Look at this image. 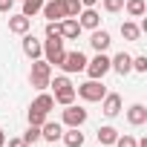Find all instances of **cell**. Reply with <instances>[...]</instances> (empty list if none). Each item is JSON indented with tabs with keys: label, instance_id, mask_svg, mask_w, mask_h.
Instances as JSON below:
<instances>
[{
	"label": "cell",
	"instance_id": "7c38bea8",
	"mask_svg": "<svg viewBox=\"0 0 147 147\" xmlns=\"http://www.w3.org/2000/svg\"><path fill=\"white\" fill-rule=\"evenodd\" d=\"M40 12H43V18H46V20H55V23L66 18V12H63V0H49V3H43V9H40Z\"/></svg>",
	"mask_w": 147,
	"mask_h": 147
},
{
	"label": "cell",
	"instance_id": "52a82bcc",
	"mask_svg": "<svg viewBox=\"0 0 147 147\" xmlns=\"http://www.w3.org/2000/svg\"><path fill=\"white\" fill-rule=\"evenodd\" d=\"M101 113H104L107 118H115V115L121 113V95H118V92H107V95L101 98Z\"/></svg>",
	"mask_w": 147,
	"mask_h": 147
},
{
	"label": "cell",
	"instance_id": "f1b7e54d",
	"mask_svg": "<svg viewBox=\"0 0 147 147\" xmlns=\"http://www.w3.org/2000/svg\"><path fill=\"white\" fill-rule=\"evenodd\" d=\"M133 69H136V72H147V55L133 58Z\"/></svg>",
	"mask_w": 147,
	"mask_h": 147
},
{
	"label": "cell",
	"instance_id": "83f0119b",
	"mask_svg": "<svg viewBox=\"0 0 147 147\" xmlns=\"http://www.w3.org/2000/svg\"><path fill=\"white\" fill-rule=\"evenodd\" d=\"M104 9L115 15V12H121V9H124V0H104Z\"/></svg>",
	"mask_w": 147,
	"mask_h": 147
},
{
	"label": "cell",
	"instance_id": "ba28073f",
	"mask_svg": "<svg viewBox=\"0 0 147 147\" xmlns=\"http://www.w3.org/2000/svg\"><path fill=\"white\" fill-rule=\"evenodd\" d=\"M58 29H61V38H63V40H75V38L81 35L78 18H63V20H58Z\"/></svg>",
	"mask_w": 147,
	"mask_h": 147
},
{
	"label": "cell",
	"instance_id": "d6a6232c",
	"mask_svg": "<svg viewBox=\"0 0 147 147\" xmlns=\"http://www.w3.org/2000/svg\"><path fill=\"white\" fill-rule=\"evenodd\" d=\"M98 0H81V6H95Z\"/></svg>",
	"mask_w": 147,
	"mask_h": 147
},
{
	"label": "cell",
	"instance_id": "603a6c76",
	"mask_svg": "<svg viewBox=\"0 0 147 147\" xmlns=\"http://www.w3.org/2000/svg\"><path fill=\"white\" fill-rule=\"evenodd\" d=\"M43 3H46V0H23V12H20V15H26V18H35V15L43 9Z\"/></svg>",
	"mask_w": 147,
	"mask_h": 147
},
{
	"label": "cell",
	"instance_id": "f546056e",
	"mask_svg": "<svg viewBox=\"0 0 147 147\" xmlns=\"http://www.w3.org/2000/svg\"><path fill=\"white\" fill-rule=\"evenodd\" d=\"M52 35H61V29L55 20H46V38H52Z\"/></svg>",
	"mask_w": 147,
	"mask_h": 147
},
{
	"label": "cell",
	"instance_id": "7402d4cb",
	"mask_svg": "<svg viewBox=\"0 0 147 147\" xmlns=\"http://www.w3.org/2000/svg\"><path fill=\"white\" fill-rule=\"evenodd\" d=\"M35 107H38V110H43V113L49 115V110H55V98H52L49 92H43V90H40V95L35 98Z\"/></svg>",
	"mask_w": 147,
	"mask_h": 147
},
{
	"label": "cell",
	"instance_id": "7a4b0ae2",
	"mask_svg": "<svg viewBox=\"0 0 147 147\" xmlns=\"http://www.w3.org/2000/svg\"><path fill=\"white\" fill-rule=\"evenodd\" d=\"M49 87L55 90V104H61V107H69V104H75V87L69 84V78L66 75H58L55 81H49Z\"/></svg>",
	"mask_w": 147,
	"mask_h": 147
},
{
	"label": "cell",
	"instance_id": "5bb4252c",
	"mask_svg": "<svg viewBox=\"0 0 147 147\" xmlns=\"http://www.w3.org/2000/svg\"><path fill=\"white\" fill-rule=\"evenodd\" d=\"M23 55H26V58H32V61L43 55V43H40L35 35H29V32L23 35Z\"/></svg>",
	"mask_w": 147,
	"mask_h": 147
},
{
	"label": "cell",
	"instance_id": "5b68a950",
	"mask_svg": "<svg viewBox=\"0 0 147 147\" xmlns=\"http://www.w3.org/2000/svg\"><path fill=\"white\" fill-rule=\"evenodd\" d=\"M84 72H87V75L90 78H95V81H101L104 75H107V72H110V58L104 55V52H98L92 61H87V66H84Z\"/></svg>",
	"mask_w": 147,
	"mask_h": 147
},
{
	"label": "cell",
	"instance_id": "6da1fadb",
	"mask_svg": "<svg viewBox=\"0 0 147 147\" xmlns=\"http://www.w3.org/2000/svg\"><path fill=\"white\" fill-rule=\"evenodd\" d=\"M29 81H32V87H35L38 92L46 90L49 81H52V63H46L43 58H35V61H32V72H29Z\"/></svg>",
	"mask_w": 147,
	"mask_h": 147
},
{
	"label": "cell",
	"instance_id": "d4e9b609",
	"mask_svg": "<svg viewBox=\"0 0 147 147\" xmlns=\"http://www.w3.org/2000/svg\"><path fill=\"white\" fill-rule=\"evenodd\" d=\"M81 0H63V12H66V18H78L81 15Z\"/></svg>",
	"mask_w": 147,
	"mask_h": 147
},
{
	"label": "cell",
	"instance_id": "ac0fdd59",
	"mask_svg": "<svg viewBox=\"0 0 147 147\" xmlns=\"http://www.w3.org/2000/svg\"><path fill=\"white\" fill-rule=\"evenodd\" d=\"M61 138H63L66 147H84V133H81V127H69L66 133H61Z\"/></svg>",
	"mask_w": 147,
	"mask_h": 147
},
{
	"label": "cell",
	"instance_id": "44dd1931",
	"mask_svg": "<svg viewBox=\"0 0 147 147\" xmlns=\"http://www.w3.org/2000/svg\"><path fill=\"white\" fill-rule=\"evenodd\" d=\"M124 9H127L130 18H141L147 12V3H144V0H124Z\"/></svg>",
	"mask_w": 147,
	"mask_h": 147
},
{
	"label": "cell",
	"instance_id": "836d02e7",
	"mask_svg": "<svg viewBox=\"0 0 147 147\" xmlns=\"http://www.w3.org/2000/svg\"><path fill=\"white\" fill-rule=\"evenodd\" d=\"M0 147H6V133L0 130Z\"/></svg>",
	"mask_w": 147,
	"mask_h": 147
},
{
	"label": "cell",
	"instance_id": "2e32d148",
	"mask_svg": "<svg viewBox=\"0 0 147 147\" xmlns=\"http://www.w3.org/2000/svg\"><path fill=\"white\" fill-rule=\"evenodd\" d=\"M127 121H130L133 127L147 124V107H144V104H133V107L127 110Z\"/></svg>",
	"mask_w": 147,
	"mask_h": 147
},
{
	"label": "cell",
	"instance_id": "cb8c5ba5",
	"mask_svg": "<svg viewBox=\"0 0 147 147\" xmlns=\"http://www.w3.org/2000/svg\"><path fill=\"white\" fill-rule=\"evenodd\" d=\"M26 118H29V124H35V127H40V124L46 121V113H43V110H38V107L32 104V107H29V113H26Z\"/></svg>",
	"mask_w": 147,
	"mask_h": 147
},
{
	"label": "cell",
	"instance_id": "ffe728a7",
	"mask_svg": "<svg viewBox=\"0 0 147 147\" xmlns=\"http://www.w3.org/2000/svg\"><path fill=\"white\" fill-rule=\"evenodd\" d=\"M121 38H124V40H138V38H141V26L133 23V20H124V23H121Z\"/></svg>",
	"mask_w": 147,
	"mask_h": 147
},
{
	"label": "cell",
	"instance_id": "9a60e30c",
	"mask_svg": "<svg viewBox=\"0 0 147 147\" xmlns=\"http://www.w3.org/2000/svg\"><path fill=\"white\" fill-rule=\"evenodd\" d=\"M32 29V18H26V15H15V18H9V32H15V35H26Z\"/></svg>",
	"mask_w": 147,
	"mask_h": 147
},
{
	"label": "cell",
	"instance_id": "d590c367",
	"mask_svg": "<svg viewBox=\"0 0 147 147\" xmlns=\"http://www.w3.org/2000/svg\"><path fill=\"white\" fill-rule=\"evenodd\" d=\"M101 147H104V144H101Z\"/></svg>",
	"mask_w": 147,
	"mask_h": 147
},
{
	"label": "cell",
	"instance_id": "e575fe53",
	"mask_svg": "<svg viewBox=\"0 0 147 147\" xmlns=\"http://www.w3.org/2000/svg\"><path fill=\"white\" fill-rule=\"evenodd\" d=\"M23 147H35V144H23Z\"/></svg>",
	"mask_w": 147,
	"mask_h": 147
},
{
	"label": "cell",
	"instance_id": "4dcf8cb0",
	"mask_svg": "<svg viewBox=\"0 0 147 147\" xmlns=\"http://www.w3.org/2000/svg\"><path fill=\"white\" fill-rule=\"evenodd\" d=\"M12 6H15V0H0V12H12Z\"/></svg>",
	"mask_w": 147,
	"mask_h": 147
},
{
	"label": "cell",
	"instance_id": "1f68e13d",
	"mask_svg": "<svg viewBox=\"0 0 147 147\" xmlns=\"http://www.w3.org/2000/svg\"><path fill=\"white\" fill-rule=\"evenodd\" d=\"M9 147H23V138H9Z\"/></svg>",
	"mask_w": 147,
	"mask_h": 147
},
{
	"label": "cell",
	"instance_id": "9c48e42d",
	"mask_svg": "<svg viewBox=\"0 0 147 147\" xmlns=\"http://www.w3.org/2000/svg\"><path fill=\"white\" fill-rule=\"evenodd\" d=\"M84 121H87V110H84V107L69 104V107L63 110V124H66V127H81Z\"/></svg>",
	"mask_w": 147,
	"mask_h": 147
},
{
	"label": "cell",
	"instance_id": "8fae6325",
	"mask_svg": "<svg viewBox=\"0 0 147 147\" xmlns=\"http://www.w3.org/2000/svg\"><path fill=\"white\" fill-rule=\"evenodd\" d=\"M78 23H81V29H98L101 26V15L95 12V6H87V9H81Z\"/></svg>",
	"mask_w": 147,
	"mask_h": 147
},
{
	"label": "cell",
	"instance_id": "3957f363",
	"mask_svg": "<svg viewBox=\"0 0 147 147\" xmlns=\"http://www.w3.org/2000/svg\"><path fill=\"white\" fill-rule=\"evenodd\" d=\"M63 55H66V49H63V38H61V35H52V38H46V40H43V55H40V58H43L46 63L61 66Z\"/></svg>",
	"mask_w": 147,
	"mask_h": 147
},
{
	"label": "cell",
	"instance_id": "484cf974",
	"mask_svg": "<svg viewBox=\"0 0 147 147\" xmlns=\"http://www.w3.org/2000/svg\"><path fill=\"white\" fill-rule=\"evenodd\" d=\"M40 138V127H35V124H29V130L23 133V144H35Z\"/></svg>",
	"mask_w": 147,
	"mask_h": 147
},
{
	"label": "cell",
	"instance_id": "30bf717a",
	"mask_svg": "<svg viewBox=\"0 0 147 147\" xmlns=\"http://www.w3.org/2000/svg\"><path fill=\"white\" fill-rule=\"evenodd\" d=\"M110 69H115L118 75H130V72H133V55L118 52L115 58H110Z\"/></svg>",
	"mask_w": 147,
	"mask_h": 147
},
{
	"label": "cell",
	"instance_id": "4316f807",
	"mask_svg": "<svg viewBox=\"0 0 147 147\" xmlns=\"http://www.w3.org/2000/svg\"><path fill=\"white\" fill-rule=\"evenodd\" d=\"M113 147H138V141H136L133 136H127V133H124V136H118V138H115V144H113Z\"/></svg>",
	"mask_w": 147,
	"mask_h": 147
},
{
	"label": "cell",
	"instance_id": "277c9868",
	"mask_svg": "<svg viewBox=\"0 0 147 147\" xmlns=\"http://www.w3.org/2000/svg\"><path fill=\"white\" fill-rule=\"evenodd\" d=\"M75 95H81L84 101H101V98L107 95V87H104L101 81H95V78H90L87 84H81V87H75Z\"/></svg>",
	"mask_w": 147,
	"mask_h": 147
},
{
	"label": "cell",
	"instance_id": "8992f818",
	"mask_svg": "<svg viewBox=\"0 0 147 147\" xmlns=\"http://www.w3.org/2000/svg\"><path fill=\"white\" fill-rule=\"evenodd\" d=\"M84 66H87V55H84L81 49L66 52L63 61H61V69H63V72H84Z\"/></svg>",
	"mask_w": 147,
	"mask_h": 147
},
{
	"label": "cell",
	"instance_id": "e0dca14e",
	"mask_svg": "<svg viewBox=\"0 0 147 147\" xmlns=\"http://www.w3.org/2000/svg\"><path fill=\"white\" fill-rule=\"evenodd\" d=\"M61 133H63V127H61L58 121H43V124H40V138H46V141H52V144L61 138Z\"/></svg>",
	"mask_w": 147,
	"mask_h": 147
},
{
	"label": "cell",
	"instance_id": "4fadbf2b",
	"mask_svg": "<svg viewBox=\"0 0 147 147\" xmlns=\"http://www.w3.org/2000/svg\"><path fill=\"white\" fill-rule=\"evenodd\" d=\"M110 43H113V38H110V32H107V29H92L90 46H92L95 52H107V49H110Z\"/></svg>",
	"mask_w": 147,
	"mask_h": 147
},
{
	"label": "cell",
	"instance_id": "d6986e66",
	"mask_svg": "<svg viewBox=\"0 0 147 147\" xmlns=\"http://www.w3.org/2000/svg\"><path fill=\"white\" fill-rule=\"evenodd\" d=\"M98 144H104V147H113L115 144V138H118V130L115 127H110V124H104V127H98Z\"/></svg>",
	"mask_w": 147,
	"mask_h": 147
}]
</instances>
